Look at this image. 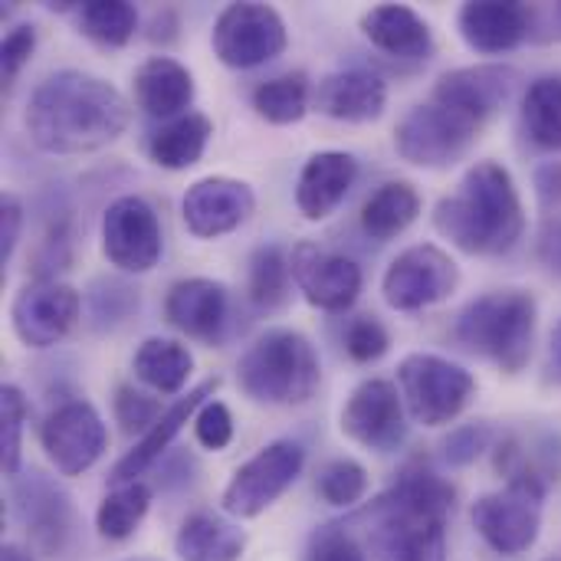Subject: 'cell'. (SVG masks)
Wrapping results in <instances>:
<instances>
[{"label":"cell","mask_w":561,"mask_h":561,"mask_svg":"<svg viewBox=\"0 0 561 561\" xmlns=\"http://www.w3.org/2000/svg\"><path fill=\"white\" fill-rule=\"evenodd\" d=\"M131 371L154 394L171 398V394L184 391V385L194 371V355L174 339H145L131 358Z\"/></svg>","instance_id":"f1b7e54d"},{"label":"cell","mask_w":561,"mask_h":561,"mask_svg":"<svg viewBox=\"0 0 561 561\" xmlns=\"http://www.w3.org/2000/svg\"><path fill=\"white\" fill-rule=\"evenodd\" d=\"M135 102L151 118H178L187 115L194 102V76L171 56H151L135 69Z\"/></svg>","instance_id":"484cf974"},{"label":"cell","mask_w":561,"mask_h":561,"mask_svg":"<svg viewBox=\"0 0 561 561\" xmlns=\"http://www.w3.org/2000/svg\"><path fill=\"white\" fill-rule=\"evenodd\" d=\"M23 424H26V398L16 385L0 388V463L3 477H20L23 460Z\"/></svg>","instance_id":"8d00e7d4"},{"label":"cell","mask_w":561,"mask_h":561,"mask_svg":"<svg viewBox=\"0 0 561 561\" xmlns=\"http://www.w3.org/2000/svg\"><path fill=\"white\" fill-rule=\"evenodd\" d=\"M388 105V82L371 69H342L312 89V108L335 122H375Z\"/></svg>","instance_id":"603a6c76"},{"label":"cell","mask_w":561,"mask_h":561,"mask_svg":"<svg viewBox=\"0 0 561 561\" xmlns=\"http://www.w3.org/2000/svg\"><path fill=\"white\" fill-rule=\"evenodd\" d=\"M388 348H391V335H388V329H385L375 316H358V319H352V325H348V332H345V352L352 355V362L371 365V362H378Z\"/></svg>","instance_id":"f35d334b"},{"label":"cell","mask_w":561,"mask_h":561,"mask_svg":"<svg viewBox=\"0 0 561 561\" xmlns=\"http://www.w3.org/2000/svg\"><path fill=\"white\" fill-rule=\"evenodd\" d=\"M536 30H549L542 39H561V3L536 10Z\"/></svg>","instance_id":"f907efd6"},{"label":"cell","mask_w":561,"mask_h":561,"mask_svg":"<svg viewBox=\"0 0 561 561\" xmlns=\"http://www.w3.org/2000/svg\"><path fill=\"white\" fill-rule=\"evenodd\" d=\"M316 490L319 496L329 503V506H339V510H352L365 500L368 493V470L352 460V457H339V460H329L322 470H319V480H316Z\"/></svg>","instance_id":"d590c367"},{"label":"cell","mask_w":561,"mask_h":561,"mask_svg":"<svg viewBox=\"0 0 561 561\" xmlns=\"http://www.w3.org/2000/svg\"><path fill=\"white\" fill-rule=\"evenodd\" d=\"M79 30L105 46V49H118L125 46L135 30H138V10L125 0H92L79 7Z\"/></svg>","instance_id":"e575fe53"},{"label":"cell","mask_w":561,"mask_h":561,"mask_svg":"<svg viewBox=\"0 0 561 561\" xmlns=\"http://www.w3.org/2000/svg\"><path fill=\"white\" fill-rule=\"evenodd\" d=\"M174 552L181 561H240L247 552V533L210 510H197L181 523Z\"/></svg>","instance_id":"4316f807"},{"label":"cell","mask_w":561,"mask_h":561,"mask_svg":"<svg viewBox=\"0 0 561 561\" xmlns=\"http://www.w3.org/2000/svg\"><path fill=\"white\" fill-rule=\"evenodd\" d=\"M82 296L59 279H33L10 302L13 335L26 348H53L79 322Z\"/></svg>","instance_id":"4fadbf2b"},{"label":"cell","mask_w":561,"mask_h":561,"mask_svg":"<svg viewBox=\"0 0 561 561\" xmlns=\"http://www.w3.org/2000/svg\"><path fill=\"white\" fill-rule=\"evenodd\" d=\"M69 260H72V233L66 220H56L36 247V256H33L36 279H53L59 270L69 266Z\"/></svg>","instance_id":"b9f144b4"},{"label":"cell","mask_w":561,"mask_h":561,"mask_svg":"<svg viewBox=\"0 0 561 561\" xmlns=\"http://www.w3.org/2000/svg\"><path fill=\"white\" fill-rule=\"evenodd\" d=\"M546 381L561 388V322L556 325L552 339H549V355H546Z\"/></svg>","instance_id":"681fc988"},{"label":"cell","mask_w":561,"mask_h":561,"mask_svg":"<svg viewBox=\"0 0 561 561\" xmlns=\"http://www.w3.org/2000/svg\"><path fill=\"white\" fill-rule=\"evenodd\" d=\"M194 437L207 450H224L233 440V414L224 401H207L194 417Z\"/></svg>","instance_id":"ee69618b"},{"label":"cell","mask_w":561,"mask_h":561,"mask_svg":"<svg viewBox=\"0 0 561 561\" xmlns=\"http://www.w3.org/2000/svg\"><path fill=\"white\" fill-rule=\"evenodd\" d=\"M168 408H161V401L158 398H151V394H145V391H135L131 385H122L118 391H115V421L122 424V431L125 434H148L154 424H158V417L164 414Z\"/></svg>","instance_id":"74e56055"},{"label":"cell","mask_w":561,"mask_h":561,"mask_svg":"<svg viewBox=\"0 0 561 561\" xmlns=\"http://www.w3.org/2000/svg\"><path fill=\"white\" fill-rule=\"evenodd\" d=\"M237 381L256 404H306L322 385V365L302 332L270 329L240 355Z\"/></svg>","instance_id":"5b68a950"},{"label":"cell","mask_w":561,"mask_h":561,"mask_svg":"<svg viewBox=\"0 0 561 561\" xmlns=\"http://www.w3.org/2000/svg\"><path fill=\"white\" fill-rule=\"evenodd\" d=\"M256 207L253 187L237 178H201L187 187L181 201L184 224L201 240H217L230 230H237Z\"/></svg>","instance_id":"d6986e66"},{"label":"cell","mask_w":561,"mask_h":561,"mask_svg":"<svg viewBox=\"0 0 561 561\" xmlns=\"http://www.w3.org/2000/svg\"><path fill=\"white\" fill-rule=\"evenodd\" d=\"M342 434L368 450L391 454L408 437V408L398 385L385 378L362 381L342 408Z\"/></svg>","instance_id":"9a60e30c"},{"label":"cell","mask_w":561,"mask_h":561,"mask_svg":"<svg viewBox=\"0 0 561 561\" xmlns=\"http://www.w3.org/2000/svg\"><path fill=\"white\" fill-rule=\"evenodd\" d=\"M23 233V204L16 194L0 197V263H10Z\"/></svg>","instance_id":"bcb514c9"},{"label":"cell","mask_w":561,"mask_h":561,"mask_svg":"<svg viewBox=\"0 0 561 561\" xmlns=\"http://www.w3.org/2000/svg\"><path fill=\"white\" fill-rule=\"evenodd\" d=\"M289 270L306 302L325 312H345L365 283L362 266L352 256L332 253L312 240H302L289 250Z\"/></svg>","instance_id":"2e32d148"},{"label":"cell","mask_w":561,"mask_h":561,"mask_svg":"<svg viewBox=\"0 0 561 561\" xmlns=\"http://www.w3.org/2000/svg\"><path fill=\"white\" fill-rule=\"evenodd\" d=\"M358 178V161L348 151H316L296 181V207L306 220H325L339 210Z\"/></svg>","instance_id":"cb8c5ba5"},{"label":"cell","mask_w":561,"mask_h":561,"mask_svg":"<svg viewBox=\"0 0 561 561\" xmlns=\"http://www.w3.org/2000/svg\"><path fill=\"white\" fill-rule=\"evenodd\" d=\"M13 510L33 549H39L43 556H59L66 549L76 526V513L62 486H56L36 470L26 477H13Z\"/></svg>","instance_id":"ac0fdd59"},{"label":"cell","mask_w":561,"mask_h":561,"mask_svg":"<svg viewBox=\"0 0 561 561\" xmlns=\"http://www.w3.org/2000/svg\"><path fill=\"white\" fill-rule=\"evenodd\" d=\"M36 49V26L33 23H16L7 36H3V46H0V69H3V85L10 89L13 79L20 76V69L30 62Z\"/></svg>","instance_id":"f6af8a7d"},{"label":"cell","mask_w":561,"mask_h":561,"mask_svg":"<svg viewBox=\"0 0 561 561\" xmlns=\"http://www.w3.org/2000/svg\"><path fill=\"white\" fill-rule=\"evenodd\" d=\"M542 561H561V552H552V556H546Z\"/></svg>","instance_id":"f5cc1de1"},{"label":"cell","mask_w":561,"mask_h":561,"mask_svg":"<svg viewBox=\"0 0 561 561\" xmlns=\"http://www.w3.org/2000/svg\"><path fill=\"white\" fill-rule=\"evenodd\" d=\"M398 391L414 424L444 427L467 411L477 394V378L450 358L414 352L398 365Z\"/></svg>","instance_id":"8992f818"},{"label":"cell","mask_w":561,"mask_h":561,"mask_svg":"<svg viewBox=\"0 0 561 561\" xmlns=\"http://www.w3.org/2000/svg\"><path fill=\"white\" fill-rule=\"evenodd\" d=\"M460 286V266L434 243H417L388 266L381 279L385 302L398 312H421L450 299Z\"/></svg>","instance_id":"8fae6325"},{"label":"cell","mask_w":561,"mask_h":561,"mask_svg":"<svg viewBox=\"0 0 561 561\" xmlns=\"http://www.w3.org/2000/svg\"><path fill=\"white\" fill-rule=\"evenodd\" d=\"M523 82V72L506 62H480V66H463L454 72H444L434 85L437 102L447 108L460 112L463 118L486 125L503 112V105L513 99L516 85Z\"/></svg>","instance_id":"e0dca14e"},{"label":"cell","mask_w":561,"mask_h":561,"mask_svg":"<svg viewBox=\"0 0 561 561\" xmlns=\"http://www.w3.org/2000/svg\"><path fill=\"white\" fill-rule=\"evenodd\" d=\"M214 53L230 69H253L276 59L286 43V20L270 3H227L214 23Z\"/></svg>","instance_id":"30bf717a"},{"label":"cell","mask_w":561,"mask_h":561,"mask_svg":"<svg viewBox=\"0 0 561 561\" xmlns=\"http://www.w3.org/2000/svg\"><path fill=\"white\" fill-rule=\"evenodd\" d=\"M421 214V194L408 181L381 184L362 207V230L371 240H394L401 237Z\"/></svg>","instance_id":"f546056e"},{"label":"cell","mask_w":561,"mask_h":561,"mask_svg":"<svg viewBox=\"0 0 561 561\" xmlns=\"http://www.w3.org/2000/svg\"><path fill=\"white\" fill-rule=\"evenodd\" d=\"M306 467V450L296 440H273L260 454H253L227 483L220 503L233 519L263 516L299 477Z\"/></svg>","instance_id":"9c48e42d"},{"label":"cell","mask_w":561,"mask_h":561,"mask_svg":"<svg viewBox=\"0 0 561 561\" xmlns=\"http://www.w3.org/2000/svg\"><path fill=\"white\" fill-rule=\"evenodd\" d=\"M362 33L368 43L394 59L421 62L434 53L431 23L404 3H378L362 13Z\"/></svg>","instance_id":"d4e9b609"},{"label":"cell","mask_w":561,"mask_h":561,"mask_svg":"<svg viewBox=\"0 0 561 561\" xmlns=\"http://www.w3.org/2000/svg\"><path fill=\"white\" fill-rule=\"evenodd\" d=\"M549 483L536 473L516 477L500 493H486L473 503V526L496 556H523L536 546L542 529V500Z\"/></svg>","instance_id":"52a82bcc"},{"label":"cell","mask_w":561,"mask_h":561,"mask_svg":"<svg viewBox=\"0 0 561 561\" xmlns=\"http://www.w3.org/2000/svg\"><path fill=\"white\" fill-rule=\"evenodd\" d=\"M490 444H493V427L486 421H473V424L450 431V437L440 444V450L450 467H470V463H477V457H483L490 450Z\"/></svg>","instance_id":"ab89813d"},{"label":"cell","mask_w":561,"mask_h":561,"mask_svg":"<svg viewBox=\"0 0 561 561\" xmlns=\"http://www.w3.org/2000/svg\"><path fill=\"white\" fill-rule=\"evenodd\" d=\"M92 319L99 325H112V322H122L135 306H138V296L135 289L115 283V279H102L92 286Z\"/></svg>","instance_id":"7bdbcfd3"},{"label":"cell","mask_w":561,"mask_h":561,"mask_svg":"<svg viewBox=\"0 0 561 561\" xmlns=\"http://www.w3.org/2000/svg\"><path fill=\"white\" fill-rule=\"evenodd\" d=\"M312 105V85L306 72H286L276 79H266L253 89V108L260 118L273 125H293L299 122Z\"/></svg>","instance_id":"d6a6232c"},{"label":"cell","mask_w":561,"mask_h":561,"mask_svg":"<svg viewBox=\"0 0 561 561\" xmlns=\"http://www.w3.org/2000/svg\"><path fill=\"white\" fill-rule=\"evenodd\" d=\"M39 444L62 477H82L102 460L108 447V431L102 414L89 401H66L43 421Z\"/></svg>","instance_id":"5bb4252c"},{"label":"cell","mask_w":561,"mask_h":561,"mask_svg":"<svg viewBox=\"0 0 561 561\" xmlns=\"http://www.w3.org/2000/svg\"><path fill=\"white\" fill-rule=\"evenodd\" d=\"M151 510V486L135 480V483H122L115 486L95 510V529L102 539L108 542H125L128 536H135V529L141 526V519Z\"/></svg>","instance_id":"1f68e13d"},{"label":"cell","mask_w":561,"mask_h":561,"mask_svg":"<svg viewBox=\"0 0 561 561\" xmlns=\"http://www.w3.org/2000/svg\"><path fill=\"white\" fill-rule=\"evenodd\" d=\"M480 131H483V125H477V122L463 118L460 112L447 108L444 102L431 99V102L414 105L398 122L394 148L408 164L440 171V168L457 164L473 148Z\"/></svg>","instance_id":"ba28073f"},{"label":"cell","mask_w":561,"mask_h":561,"mask_svg":"<svg viewBox=\"0 0 561 561\" xmlns=\"http://www.w3.org/2000/svg\"><path fill=\"white\" fill-rule=\"evenodd\" d=\"M0 561H33V556H30V549H23V546H16V542H7V546L0 549Z\"/></svg>","instance_id":"816d5d0a"},{"label":"cell","mask_w":561,"mask_h":561,"mask_svg":"<svg viewBox=\"0 0 561 561\" xmlns=\"http://www.w3.org/2000/svg\"><path fill=\"white\" fill-rule=\"evenodd\" d=\"M131 122L128 99L105 79L62 69L46 76L26 102V135L46 154H89L115 138Z\"/></svg>","instance_id":"6da1fadb"},{"label":"cell","mask_w":561,"mask_h":561,"mask_svg":"<svg viewBox=\"0 0 561 561\" xmlns=\"http://www.w3.org/2000/svg\"><path fill=\"white\" fill-rule=\"evenodd\" d=\"M536 253H539V263L561 279V217H549L542 224Z\"/></svg>","instance_id":"7dc6e473"},{"label":"cell","mask_w":561,"mask_h":561,"mask_svg":"<svg viewBox=\"0 0 561 561\" xmlns=\"http://www.w3.org/2000/svg\"><path fill=\"white\" fill-rule=\"evenodd\" d=\"M102 253L122 273H148L158 266L164 237L158 214L145 197L125 194L108 204L102 217Z\"/></svg>","instance_id":"7c38bea8"},{"label":"cell","mask_w":561,"mask_h":561,"mask_svg":"<svg viewBox=\"0 0 561 561\" xmlns=\"http://www.w3.org/2000/svg\"><path fill=\"white\" fill-rule=\"evenodd\" d=\"M457 30L473 53L500 56L536 36V7L519 0H473L460 7Z\"/></svg>","instance_id":"ffe728a7"},{"label":"cell","mask_w":561,"mask_h":561,"mask_svg":"<svg viewBox=\"0 0 561 561\" xmlns=\"http://www.w3.org/2000/svg\"><path fill=\"white\" fill-rule=\"evenodd\" d=\"M536 325H539V306L533 293L496 289L473 299L457 316L454 335L467 352L493 362L506 375H519L533 358Z\"/></svg>","instance_id":"277c9868"},{"label":"cell","mask_w":561,"mask_h":561,"mask_svg":"<svg viewBox=\"0 0 561 561\" xmlns=\"http://www.w3.org/2000/svg\"><path fill=\"white\" fill-rule=\"evenodd\" d=\"M457 490L427 463H408L365 513L368 546L378 561H447V519Z\"/></svg>","instance_id":"7a4b0ae2"},{"label":"cell","mask_w":561,"mask_h":561,"mask_svg":"<svg viewBox=\"0 0 561 561\" xmlns=\"http://www.w3.org/2000/svg\"><path fill=\"white\" fill-rule=\"evenodd\" d=\"M220 388V378H207V381H201L197 388H191L184 398H178L161 417H158V424L112 467V486H122V483H135L148 467H154L161 457H164V450L174 444V437L187 427V421H194L197 417V411L214 398V391Z\"/></svg>","instance_id":"7402d4cb"},{"label":"cell","mask_w":561,"mask_h":561,"mask_svg":"<svg viewBox=\"0 0 561 561\" xmlns=\"http://www.w3.org/2000/svg\"><path fill=\"white\" fill-rule=\"evenodd\" d=\"M289 283H293V270H289V253L283 247L270 243L250 256L247 293H250L253 306L279 309L289 299Z\"/></svg>","instance_id":"836d02e7"},{"label":"cell","mask_w":561,"mask_h":561,"mask_svg":"<svg viewBox=\"0 0 561 561\" xmlns=\"http://www.w3.org/2000/svg\"><path fill=\"white\" fill-rule=\"evenodd\" d=\"M536 194L546 210H561V161H549L536 171Z\"/></svg>","instance_id":"c3c4849f"},{"label":"cell","mask_w":561,"mask_h":561,"mask_svg":"<svg viewBox=\"0 0 561 561\" xmlns=\"http://www.w3.org/2000/svg\"><path fill=\"white\" fill-rule=\"evenodd\" d=\"M523 128L542 151H561V79L542 76L526 89Z\"/></svg>","instance_id":"4dcf8cb0"},{"label":"cell","mask_w":561,"mask_h":561,"mask_svg":"<svg viewBox=\"0 0 561 561\" xmlns=\"http://www.w3.org/2000/svg\"><path fill=\"white\" fill-rule=\"evenodd\" d=\"M306 561H368L345 526H322L309 536Z\"/></svg>","instance_id":"60d3db41"},{"label":"cell","mask_w":561,"mask_h":561,"mask_svg":"<svg viewBox=\"0 0 561 561\" xmlns=\"http://www.w3.org/2000/svg\"><path fill=\"white\" fill-rule=\"evenodd\" d=\"M227 312H230V296L227 286L217 279H204V276L178 279L164 296L168 325H174L181 335L194 342L217 345L227 325Z\"/></svg>","instance_id":"44dd1931"},{"label":"cell","mask_w":561,"mask_h":561,"mask_svg":"<svg viewBox=\"0 0 561 561\" xmlns=\"http://www.w3.org/2000/svg\"><path fill=\"white\" fill-rule=\"evenodd\" d=\"M210 135H214V122L204 112L178 115V118H171V122H164L161 128L151 131V138H148V158L158 168H168V171L194 168L204 158Z\"/></svg>","instance_id":"83f0119b"},{"label":"cell","mask_w":561,"mask_h":561,"mask_svg":"<svg viewBox=\"0 0 561 561\" xmlns=\"http://www.w3.org/2000/svg\"><path fill=\"white\" fill-rule=\"evenodd\" d=\"M434 227L470 256L510 253L526 233V210L513 174L500 161H477L457 191L434 207Z\"/></svg>","instance_id":"3957f363"}]
</instances>
